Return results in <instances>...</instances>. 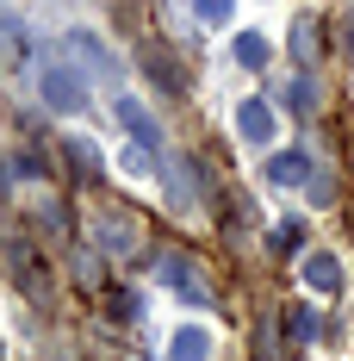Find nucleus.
<instances>
[{
	"label": "nucleus",
	"instance_id": "1",
	"mask_svg": "<svg viewBox=\"0 0 354 361\" xmlns=\"http://www.w3.org/2000/svg\"><path fill=\"white\" fill-rule=\"evenodd\" d=\"M37 94H44V106H50V112H81V106H87V69L50 63V69L37 75Z\"/></svg>",
	"mask_w": 354,
	"mask_h": 361
},
{
	"label": "nucleus",
	"instance_id": "2",
	"mask_svg": "<svg viewBox=\"0 0 354 361\" xmlns=\"http://www.w3.org/2000/svg\"><path fill=\"white\" fill-rule=\"evenodd\" d=\"M156 281L175 293V299H187V305H206V299H212L206 268H199V262H187V255H156Z\"/></svg>",
	"mask_w": 354,
	"mask_h": 361
},
{
	"label": "nucleus",
	"instance_id": "3",
	"mask_svg": "<svg viewBox=\"0 0 354 361\" xmlns=\"http://www.w3.org/2000/svg\"><path fill=\"white\" fill-rule=\"evenodd\" d=\"M112 118H118V131H131L137 149H162V125H156V112L143 106V100L118 94V100H112Z\"/></svg>",
	"mask_w": 354,
	"mask_h": 361
},
{
	"label": "nucleus",
	"instance_id": "4",
	"mask_svg": "<svg viewBox=\"0 0 354 361\" xmlns=\"http://www.w3.org/2000/svg\"><path fill=\"white\" fill-rule=\"evenodd\" d=\"M162 187H168V200H175V212H193V206H199V193H206L187 156H168V162H162Z\"/></svg>",
	"mask_w": 354,
	"mask_h": 361
},
{
	"label": "nucleus",
	"instance_id": "5",
	"mask_svg": "<svg viewBox=\"0 0 354 361\" xmlns=\"http://www.w3.org/2000/svg\"><path fill=\"white\" fill-rule=\"evenodd\" d=\"M261 175L274 180V187H305V180L317 175V162H311L305 149H280V156H267V162H261Z\"/></svg>",
	"mask_w": 354,
	"mask_h": 361
},
{
	"label": "nucleus",
	"instance_id": "6",
	"mask_svg": "<svg viewBox=\"0 0 354 361\" xmlns=\"http://www.w3.org/2000/svg\"><path fill=\"white\" fill-rule=\"evenodd\" d=\"M236 131H243V144H274L280 118H274L267 100H243V106H236Z\"/></svg>",
	"mask_w": 354,
	"mask_h": 361
},
{
	"label": "nucleus",
	"instance_id": "7",
	"mask_svg": "<svg viewBox=\"0 0 354 361\" xmlns=\"http://www.w3.org/2000/svg\"><path fill=\"white\" fill-rule=\"evenodd\" d=\"M298 274H305V287H311V293H342V262H336L329 250L305 255V262H298Z\"/></svg>",
	"mask_w": 354,
	"mask_h": 361
},
{
	"label": "nucleus",
	"instance_id": "8",
	"mask_svg": "<svg viewBox=\"0 0 354 361\" xmlns=\"http://www.w3.org/2000/svg\"><path fill=\"white\" fill-rule=\"evenodd\" d=\"M206 355H212V330L206 324H180L168 336V361H206Z\"/></svg>",
	"mask_w": 354,
	"mask_h": 361
},
{
	"label": "nucleus",
	"instance_id": "9",
	"mask_svg": "<svg viewBox=\"0 0 354 361\" xmlns=\"http://www.w3.org/2000/svg\"><path fill=\"white\" fill-rule=\"evenodd\" d=\"M292 56H298V69H311V63L323 56V25L311 19V13L292 19Z\"/></svg>",
	"mask_w": 354,
	"mask_h": 361
},
{
	"label": "nucleus",
	"instance_id": "10",
	"mask_svg": "<svg viewBox=\"0 0 354 361\" xmlns=\"http://www.w3.org/2000/svg\"><path fill=\"white\" fill-rule=\"evenodd\" d=\"M69 50H75V56H81L94 75H112V81H118V63H112V50H106L94 32H69Z\"/></svg>",
	"mask_w": 354,
	"mask_h": 361
},
{
	"label": "nucleus",
	"instance_id": "11",
	"mask_svg": "<svg viewBox=\"0 0 354 361\" xmlns=\"http://www.w3.org/2000/svg\"><path fill=\"white\" fill-rule=\"evenodd\" d=\"M13 268L25 274V287H32V299H37V305H50V274H44V262H37V250H32V243H13Z\"/></svg>",
	"mask_w": 354,
	"mask_h": 361
},
{
	"label": "nucleus",
	"instance_id": "12",
	"mask_svg": "<svg viewBox=\"0 0 354 361\" xmlns=\"http://www.w3.org/2000/svg\"><path fill=\"white\" fill-rule=\"evenodd\" d=\"M94 237H100V250H106V255L137 250V231H131L125 218H112V212H100V218H94Z\"/></svg>",
	"mask_w": 354,
	"mask_h": 361
},
{
	"label": "nucleus",
	"instance_id": "13",
	"mask_svg": "<svg viewBox=\"0 0 354 361\" xmlns=\"http://www.w3.org/2000/svg\"><path fill=\"white\" fill-rule=\"evenodd\" d=\"M143 69L156 75V81H162V87H168V94H187V75H180L175 63H168V56H162V50H149V56H143Z\"/></svg>",
	"mask_w": 354,
	"mask_h": 361
},
{
	"label": "nucleus",
	"instance_id": "14",
	"mask_svg": "<svg viewBox=\"0 0 354 361\" xmlns=\"http://www.w3.org/2000/svg\"><path fill=\"white\" fill-rule=\"evenodd\" d=\"M236 63H243V69H267V37L261 32H236Z\"/></svg>",
	"mask_w": 354,
	"mask_h": 361
},
{
	"label": "nucleus",
	"instance_id": "15",
	"mask_svg": "<svg viewBox=\"0 0 354 361\" xmlns=\"http://www.w3.org/2000/svg\"><path fill=\"white\" fill-rule=\"evenodd\" d=\"M286 336H292V349H305V343H317V312H286Z\"/></svg>",
	"mask_w": 354,
	"mask_h": 361
},
{
	"label": "nucleus",
	"instance_id": "16",
	"mask_svg": "<svg viewBox=\"0 0 354 361\" xmlns=\"http://www.w3.org/2000/svg\"><path fill=\"white\" fill-rule=\"evenodd\" d=\"M69 162H75V175H81V180L100 175V156H94V144H87V137H69Z\"/></svg>",
	"mask_w": 354,
	"mask_h": 361
},
{
	"label": "nucleus",
	"instance_id": "17",
	"mask_svg": "<svg viewBox=\"0 0 354 361\" xmlns=\"http://www.w3.org/2000/svg\"><path fill=\"white\" fill-rule=\"evenodd\" d=\"M193 6H199L206 25H230V19H236V0H193Z\"/></svg>",
	"mask_w": 354,
	"mask_h": 361
},
{
	"label": "nucleus",
	"instance_id": "18",
	"mask_svg": "<svg viewBox=\"0 0 354 361\" xmlns=\"http://www.w3.org/2000/svg\"><path fill=\"white\" fill-rule=\"evenodd\" d=\"M286 106H292V112H311V106H317V94H311V75H298V81L286 87Z\"/></svg>",
	"mask_w": 354,
	"mask_h": 361
},
{
	"label": "nucleus",
	"instance_id": "19",
	"mask_svg": "<svg viewBox=\"0 0 354 361\" xmlns=\"http://www.w3.org/2000/svg\"><path fill=\"white\" fill-rule=\"evenodd\" d=\"M112 318H125V324H131V318H143V299H137L131 287H118V293H112Z\"/></svg>",
	"mask_w": 354,
	"mask_h": 361
},
{
	"label": "nucleus",
	"instance_id": "20",
	"mask_svg": "<svg viewBox=\"0 0 354 361\" xmlns=\"http://www.w3.org/2000/svg\"><path fill=\"white\" fill-rule=\"evenodd\" d=\"M255 361H286V355H280V336H274V324L255 330Z\"/></svg>",
	"mask_w": 354,
	"mask_h": 361
},
{
	"label": "nucleus",
	"instance_id": "21",
	"mask_svg": "<svg viewBox=\"0 0 354 361\" xmlns=\"http://www.w3.org/2000/svg\"><path fill=\"white\" fill-rule=\"evenodd\" d=\"M0 25H6V19H0Z\"/></svg>",
	"mask_w": 354,
	"mask_h": 361
}]
</instances>
